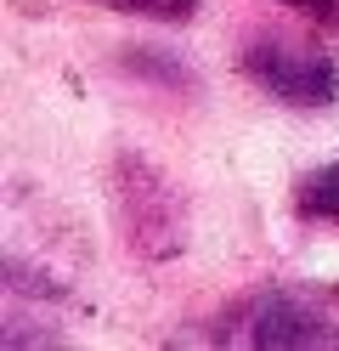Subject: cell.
<instances>
[{"mask_svg":"<svg viewBox=\"0 0 339 351\" xmlns=\"http://www.w3.org/2000/svg\"><path fill=\"white\" fill-rule=\"evenodd\" d=\"M221 340L249 351H339V323L300 289H260L221 317Z\"/></svg>","mask_w":339,"mask_h":351,"instance_id":"6da1fadb","label":"cell"},{"mask_svg":"<svg viewBox=\"0 0 339 351\" xmlns=\"http://www.w3.org/2000/svg\"><path fill=\"white\" fill-rule=\"evenodd\" d=\"M243 74L266 97L288 108H328L339 97V62L316 46H288V40H249Z\"/></svg>","mask_w":339,"mask_h":351,"instance_id":"7a4b0ae2","label":"cell"},{"mask_svg":"<svg viewBox=\"0 0 339 351\" xmlns=\"http://www.w3.org/2000/svg\"><path fill=\"white\" fill-rule=\"evenodd\" d=\"M119 204H125V227H130V244L142 255H170L181 244V204H175V187L164 176H153L142 159H125L119 165Z\"/></svg>","mask_w":339,"mask_h":351,"instance_id":"3957f363","label":"cell"},{"mask_svg":"<svg viewBox=\"0 0 339 351\" xmlns=\"http://www.w3.org/2000/svg\"><path fill=\"white\" fill-rule=\"evenodd\" d=\"M300 215H311V221H339V159L311 170L300 182Z\"/></svg>","mask_w":339,"mask_h":351,"instance_id":"277c9868","label":"cell"},{"mask_svg":"<svg viewBox=\"0 0 339 351\" xmlns=\"http://www.w3.org/2000/svg\"><path fill=\"white\" fill-rule=\"evenodd\" d=\"M113 12H130V17H153V23H187L198 12V0H102Z\"/></svg>","mask_w":339,"mask_h":351,"instance_id":"5b68a950","label":"cell"},{"mask_svg":"<svg viewBox=\"0 0 339 351\" xmlns=\"http://www.w3.org/2000/svg\"><path fill=\"white\" fill-rule=\"evenodd\" d=\"M277 6H294L300 17H316V23H339V0H277Z\"/></svg>","mask_w":339,"mask_h":351,"instance_id":"8992f818","label":"cell"}]
</instances>
